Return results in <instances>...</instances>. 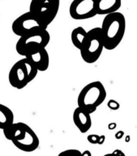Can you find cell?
Returning <instances> with one entry per match:
<instances>
[{"mask_svg":"<svg viewBox=\"0 0 137 156\" xmlns=\"http://www.w3.org/2000/svg\"><path fill=\"white\" fill-rule=\"evenodd\" d=\"M100 30L104 48L110 51L115 49L121 43L125 34V16L122 13L118 12L105 16Z\"/></svg>","mask_w":137,"mask_h":156,"instance_id":"obj_1","label":"cell"},{"mask_svg":"<svg viewBox=\"0 0 137 156\" xmlns=\"http://www.w3.org/2000/svg\"><path fill=\"white\" fill-rule=\"evenodd\" d=\"M106 98V91L103 84L99 81L92 82L84 86L78 94V106L92 114L102 105Z\"/></svg>","mask_w":137,"mask_h":156,"instance_id":"obj_2","label":"cell"},{"mask_svg":"<svg viewBox=\"0 0 137 156\" xmlns=\"http://www.w3.org/2000/svg\"><path fill=\"white\" fill-rule=\"evenodd\" d=\"M38 72L31 61L25 57L12 67L9 72V82L14 88L22 90L35 79Z\"/></svg>","mask_w":137,"mask_h":156,"instance_id":"obj_3","label":"cell"},{"mask_svg":"<svg viewBox=\"0 0 137 156\" xmlns=\"http://www.w3.org/2000/svg\"><path fill=\"white\" fill-rule=\"evenodd\" d=\"M104 49L103 39L100 28L96 27L87 32L80 51L81 57L84 62L92 64L99 60Z\"/></svg>","mask_w":137,"mask_h":156,"instance_id":"obj_4","label":"cell"},{"mask_svg":"<svg viewBox=\"0 0 137 156\" xmlns=\"http://www.w3.org/2000/svg\"><path fill=\"white\" fill-rule=\"evenodd\" d=\"M50 35L47 29L37 30L19 37L15 49L22 56L28 55L42 48H45L50 43Z\"/></svg>","mask_w":137,"mask_h":156,"instance_id":"obj_5","label":"cell"},{"mask_svg":"<svg viewBox=\"0 0 137 156\" xmlns=\"http://www.w3.org/2000/svg\"><path fill=\"white\" fill-rule=\"evenodd\" d=\"M60 4V0H32L30 12L48 28L56 17Z\"/></svg>","mask_w":137,"mask_h":156,"instance_id":"obj_6","label":"cell"},{"mask_svg":"<svg viewBox=\"0 0 137 156\" xmlns=\"http://www.w3.org/2000/svg\"><path fill=\"white\" fill-rule=\"evenodd\" d=\"M14 33L21 37L37 30L47 29L35 16L29 11L16 18L12 26Z\"/></svg>","mask_w":137,"mask_h":156,"instance_id":"obj_7","label":"cell"},{"mask_svg":"<svg viewBox=\"0 0 137 156\" xmlns=\"http://www.w3.org/2000/svg\"><path fill=\"white\" fill-rule=\"evenodd\" d=\"M96 0H73L69 8L72 18L76 20H84L97 15Z\"/></svg>","mask_w":137,"mask_h":156,"instance_id":"obj_8","label":"cell"},{"mask_svg":"<svg viewBox=\"0 0 137 156\" xmlns=\"http://www.w3.org/2000/svg\"><path fill=\"white\" fill-rule=\"evenodd\" d=\"M12 142L19 150L27 153L35 151L40 145V140L36 133L28 125L22 135Z\"/></svg>","mask_w":137,"mask_h":156,"instance_id":"obj_9","label":"cell"},{"mask_svg":"<svg viewBox=\"0 0 137 156\" xmlns=\"http://www.w3.org/2000/svg\"><path fill=\"white\" fill-rule=\"evenodd\" d=\"M30 60L38 71H46L50 65V57L45 48L38 49L25 57Z\"/></svg>","mask_w":137,"mask_h":156,"instance_id":"obj_10","label":"cell"},{"mask_svg":"<svg viewBox=\"0 0 137 156\" xmlns=\"http://www.w3.org/2000/svg\"><path fill=\"white\" fill-rule=\"evenodd\" d=\"M73 121L82 133H87L92 126V119L89 112L78 106L74 111Z\"/></svg>","mask_w":137,"mask_h":156,"instance_id":"obj_11","label":"cell"},{"mask_svg":"<svg viewBox=\"0 0 137 156\" xmlns=\"http://www.w3.org/2000/svg\"><path fill=\"white\" fill-rule=\"evenodd\" d=\"M122 0H96L97 15H109L118 12L121 7Z\"/></svg>","mask_w":137,"mask_h":156,"instance_id":"obj_12","label":"cell"},{"mask_svg":"<svg viewBox=\"0 0 137 156\" xmlns=\"http://www.w3.org/2000/svg\"><path fill=\"white\" fill-rule=\"evenodd\" d=\"M26 125L27 124L22 122L12 123V125L3 129L5 137L11 141L18 139L24 133Z\"/></svg>","mask_w":137,"mask_h":156,"instance_id":"obj_13","label":"cell"},{"mask_svg":"<svg viewBox=\"0 0 137 156\" xmlns=\"http://www.w3.org/2000/svg\"><path fill=\"white\" fill-rule=\"evenodd\" d=\"M14 122V115L12 110L0 104V129H4Z\"/></svg>","mask_w":137,"mask_h":156,"instance_id":"obj_14","label":"cell"},{"mask_svg":"<svg viewBox=\"0 0 137 156\" xmlns=\"http://www.w3.org/2000/svg\"><path fill=\"white\" fill-rule=\"evenodd\" d=\"M87 32L85 29L81 27H78L72 31L71 41L74 46L78 49H80L85 40Z\"/></svg>","mask_w":137,"mask_h":156,"instance_id":"obj_15","label":"cell"},{"mask_svg":"<svg viewBox=\"0 0 137 156\" xmlns=\"http://www.w3.org/2000/svg\"><path fill=\"white\" fill-rule=\"evenodd\" d=\"M58 156H81V152L78 149H70L62 151Z\"/></svg>","mask_w":137,"mask_h":156,"instance_id":"obj_16","label":"cell"},{"mask_svg":"<svg viewBox=\"0 0 137 156\" xmlns=\"http://www.w3.org/2000/svg\"><path fill=\"white\" fill-rule=\"evenodd\" d=\"M107 106L109 107L110 110H117L120 108V104L115 100H110L107 103Z\"/></svg>","mask_w":137,"mask_h":156,"instance_id":"obj_17","label":"cell"},{"mask_svg":"<svg viewBox=\"0 0 137 156\" xmlns=\"http://www.w3.org/2000/svg\"><path fill=\"white\" fill-rule=\"evenodd\" d=\"M100 136L98 135H90L87 136V139L89 142L92 144H99Z\"/></svg>","mask_w":137,"mask_h":156,"instance_id":"obj_18","label":"cell"},{"mask_svg":"<svg viewBox=\"0 0 137 156\" xmlns=\"http://www.w3.org/2000/svg\"><path fill=\"white\" fill-rule=\"evenodd\" d=\"M124 135H125V133H124L122 131H119L115 134V137L117 139H120Z\"/></svg>","mask_w":137,"mask_h":156,"instance_id":"obj_19","label":"cell"},{"mask_svg":"<svg viewBox=\"0 0 137 156\" xmlns=\"http://www.w3.org/2000/svg\"><path fill=\"white\" fill-rule=\"evenodd\" d=\"M105 139H106V137H105V136H104V135H101V136H100L99 141V144H98L102 145V144H104V141H105Z\"/></svg>","mask_w":137,"mask_h":156,"instance_id":"obj_20","label":"cell"},{"mask_svg":"<svg viewBox=\"0 0 137 156\" xmlns=\"http://www.w3.org/2000/svg\"><path fill=\"white\" fill-rule=\"evenodd\" d=\"M81 156H92V154L89 150H85L84 152L81 153Z\"/></svg>","mask_w":137,"mask_h":156,"instance_id":"obj_21","label":"cell"},{"mask_svg":"<svg viewBox=\"0 0 137 156\" xmlns=\"http://www.w3.org/2000/svg\"><path fill=\"white\" fill-rule=\"evenodd\" d=\"M108 127H109V129L110 130H113V129H116V123H115V122L110 123Z\"/></svg>","mask_w":137,"mask_h":156,"instance_id":"obj_22","label":"cell"},{"mask_svg":"<svg viewBox=\"0 0 137 156\" xmlns=\"http://www.w3.org/2000/svg\"><path fill=\"white\" fill-rule=\"evenodd\" d=\"M104 156H126V155H117V154H114V153H111V154H105Z\"/></svg>","mask_w":137,"mask_h":156,"instance_id":"obj_23","label":"cell"}]
</instances>
